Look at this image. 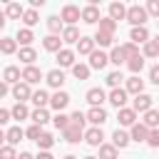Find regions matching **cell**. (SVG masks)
Returning a JSON list of instances; mask_svg holds the SVG:
<instances>
[{
  "label": "cell",
  "instance_id": "obj_25",
  "mask_svg": "<svg viewBox=\"0 0 159 159\" xmlns=\"http://www.w3.org/2000/svg\"><path fill=\"white\" fill-rule=\"evenodd\" d=\"M57 62L62 67H75V52L72 50H60L57 52Z\"/></svg>",
  "mask_w": 159,
  "mask_h": 159
},
{
  "label": "cell",
  "instance_id": "obj_32",
  "mask_svg": "<svg viewBox=\"0 0 159 159\" xmlns=\"http://www.w3.org/2000/svg\"><path fill=\"white\" fill-rule=\"evenodd\" d=\"M97 159H117V147L114 144H102Z\"/></svg>",
  "mask_w": 159,
  "mask_h": 159
},
{
  "label": "cell",
  "instance_id": "obj_10",
  "mask_svg": "<svg viewBox=\"0 0 159 159\" xmlns=\"http://www.w3.org/2000/svg\"><path fill=\"white\" fill-rule=\"evenodd\" d=\"M40 80H42V72H40L35 65H30V67L22 70V82H27V84H37Z\"/></svg>",
  "mask_w": 159,
  "mask_h": 159
},
{
  "label": "cell",
  "instance_id": "obj_16",
  "mask_svg": "<svg viewBox=\"0 0 159 159\" xmlns=\"http://www.w3.org/2000/svg\"><path fill=\"white\" fill-rule=\"evenodd\" d=\"M149 132H152V129H149L147 124H142V122H139V124H134V127H132V134H129V137H132L134 142H147V139H149Z\"/></svg>",
  "mask_w": 159,
  "mask_h": 159
},
{
  "label": "cell",
  "instance_id": "obj_19",
  "mask_svg": "<svg viewBox=\"0 0 159 159\" xmlns=\"http://www.w3.org/2000/svg\"><path fill=\"white\" fill-rule=\"evenodd\" d=\"M129 40L134 42V45H139V42H149V32H147V27H132V32H129Z\"/></svg>",
  "mask_w": 159,
  "mask_h": 159
},
{
  "label": "cell",
  "instance_id": "obj_53",
  "mask_svg": "<svg viewBox=\"0 0 159 159\" xmlns=\"http://www.w3.org/2000/svg\"><path fill=\"white\" fill-rule=\"evenodd\" d=\"M149 80H152V82L159 87V65H154V67H152V72H149Z\"/></svg>",
  "mask_w": 159,
  "mask_h": 159
},
{
  "label": "cell",
  "instance_id": "obj_20",
  "mask_svg": "<svg viewBox=\"0 0 159 159\" xmlns=\"http://www.w3.org/2000/svg\"><path fill=\"white\" fill-rule=\"evenodd\" d=\"M2 80H5L7 84H17V82L22 80V72H20L17 67H12V65H10V67H5V72H2Z\"/></svg>",
  "mask_w": 159,
  "mask_h": 159
},
{
  "label": "cell",
  "instance_id": "obj_39",
  "mask_svg": "<svg viewBox=\"0 0 159 159\" xmlns=\"http://www.w3.org/2000/svg\"><path fill=\"white\" fill-rule=\"evenodd\" d=\"M122 50L127 52V62H129V60H134V57H142V55H139V45H134V42L122 45Z\"/></svg>",
  "mask_w": 159,
  "mask_h": 159
},
{
  "label": "cell",
  "instance_id": "obj_47",
  "mask_svg": "<svg viewBox=\"0 0 159 159\" xmlns=\"http://www.w3.org/2000/svg\"><path fill=\"white\" fill-rule=\"evenodd\" d=\"M127 65H129V70H132L134 75H139V72H142V67H144V57H134V60H129Z\"/></svg>",
  "mask_w": 159,
  "mask_h": 159
},
{
  "label": "cell",
  "instance_id": "obj_61",
  "mask_svg": "<svg viewBox=\"0 0 159 159\" xmlns=\"http://www.w3.org/2000/svg\"><path fill=\"white\" fill-rule=\"evenodd\" d=\"M84 159H97V157H84Z\"/></svg>",
  "mask_w": 159,
  "mask_h": 159
},
{
  "label": "cell",
  "instance_id": "obj_38",
  "mask_svg": "<svg viewBox=\"0 0 159 159\" xmlns=\"http://www.w3.org/2000/svg\"><path fill=\"white\" fill-rule=\"evenodd\" d=\"M10 112H12V117H15V119H27V117H32V114L27 112V107H25L22 102H17V104H15V107H12Z\"/></svg>",
  "mask_w": 159,
  "mask_h": 159
},
{
  "label": "cell",
  "instance_id": "obj_30",
  "mask_svg": "<svg viewBox=\"0 0 159 159\" xmlns=\"http://www.w3.org/2000/svg\"><path fill=\"white\" fill-rule=\"evenodd\" d=\"M5 15H7V17H12V20H17V17H22V15H25V10H22V5H20V2H10V5L5 7Z\"/></svg>",
  "mask_w": 159,
  "mask_h": 159
},
{
  "label": "cell",
  "instance_id": "obj_50",
  "mask_svg": "<svg viewBox=\"0 0 159 159\" xmlns=\"http://www.w3.org/2000/svg\"><path fill=\"white\" fill-rule=\"evenodd\" d=\"M0 159H17V154H15V149H12L10 144H5V147L0 149Z\"/></svg>",
  "mask_w": 159,
  "mask_h": 159
},
{
  "label": "cell",
  "instance_id": "obj_12",
  "mask_svg": "<svg viewBox=\"0 0 159 159\" xmlns=\"http://www.w3.org/2000/svg\"><path fill=\"white\" fill-rule=\"evenodd\" d=\"M87 122H92L94 127H99V124L107 122V112H104L102 107H92V109L87 112Z\"/></svg>",
  "mask_w": 159,
  "mask_h": 159
},
{
  "label": "cell",
  "instance_id": "obj_57",
  "mask_svg": "<svg viewBox=\"0 0 159 159\" xmlns=\"http://www.w3.org/2000/svg\"><path fill=\"white\" fill-rule=\"evenodd\" d=\"M17 159H37V157H32V154H30V152H22V154H20V157H17Z\"/></svg>",
  "mask_w": 159,
  "mask_h": 159
},
{
  "label": "cell",
  "instance_id": "obj_46",
  "mask_svg": "<svg viewBox=\"0 0 159 159\" xmlns=\"http://www.w3.org/2000/svg\"><path fill=\"white\" fill-rule=\"evenodd\" d=\"M157 55H159V47H157L154 40H149V42L144 45V57H157Z\"/></svg>",
  "mask_w": 159,
  "mask_h": 159
},
{
  "label": "cell",
  "instance_id": "obj_41",
  "mask_svg": "<svg viewBox=\"0 0 159 159\" xmlns=\"http://www.w3.org/2000/svg\"><path fill=\"white\" fill-rule=\"evenodd\" d=\"M32 122H35V124H40V127H42V124H47V122H50L47 109H35V112H32Z\"/></svg>",
  "mask_w": 159,
  "mask_h": 159
},
{
  "label": "cell",
  "instance_id": "obj_42",
  "mask_svg": "<svg viewBox=\"0 0 159 159\" xmlns=\"http://www.w3.org/2000/svg\"><path fill=\"white\" fill-rule=\"evenodd\" d=\"M52 144H55V137H52V134H47V132H42V137H40V139H37V147H40V149H45V152H47V149H50V147H52Z\"/></svg>",
  "mask_w": 159,
  "mask_h": 159
},
{
  "label": "cell",
  "instance_id": "obj_59",
  "mask_svg": "<svg viewBox=\"0 0 159 159\" xmlns=\"http://www.w3.org/2000/svg\"><path fill=\"white\" fill-rule=\"evenodd\" d=\"M154 42H157V47H159V35H157V37H154Z\"/></svg>",
  "mask_w": 159,
  "mask_h": 159
},
{
  "label": "cell",
  "instance_id": "obj_24",
  "mask_svg": "<svg viewBox=\"0 0 159 159\" xmlns=\"http://www.w3.org/2000/svg\"><path fill=\"white\" fill-rule=\"evenodd\" d=\"M17 57H20V62H25L27 67L37 60V52L32 50V47H20V52H17Z\"/></svg>",
  "mask_w": 159,
  "mask_h": 159
},
{
  "label": "cell",
  "instance_id": "obj_23",
  "mask_svg": "<svg viewBox=\"0 0 159 159\" xmlns=\"http://www.w3.org/2000/svg\"><path fill=\"white\" fill-rule=\"evenodd\" d=\"M77 52L80 55H92L94 52V37H82L77 42Z\"/></svg>",
  "mask_w": 159,
  "mask_h": 159
},
{
  "label": "cell",
  "instance_id": "obj_5",
  "mask_svg": "<svg viewBox=\"0 0 159 159\" xmlns=\"http://www.w3.org/2000/svg\"><path fill=\"white\" fill-rule=\"evenodd\" d=\"M107 62H109V55H104L102 50H94V52L89 55V67H92V70H104Z\"/></svg>",
  "mask_w": 159,
  "mask_h": 159
},
{
  "label": "cell",
  "instance_id": "obj_17",
  "mask_svg": "<svg viewBox=\"0 0 159 159\" xmlns=\"http://www.w3.org/2000/svg\"><path fill=\"white\" fill-rule=\"evenodd\" d=\"M124 89H127L129 94H134V97H137V94H142V92H144V80H139V77L134 75V77H129V80H127V87H124Z\"/></svg>",
  "mask_w": 159,
  "mask_h": 159
},
{
  "label": "cell",
  "instance_id": "obj_15",
  "mask_svg": "<svg viewBox=\"0 0 159 159\" xmlns=\"http://www.w3.org/2000/svg\"><path fill=\"white\" fill-rule=\"evenodd\" d=\"M104 99H107V97H104V89H102V87H92V89L87 92V102H89L92 107H102Z\"/></svg>",
  "mask_w": 159,
  "mask_h": 159
},
{
  "label": "cell",
  "instance_id": "obj_49",
  "mask_svg": "<svg viewBox=\"0 0 159 159\" xmlns=\"http://www.w3.org/2000/svg\"><path fill=\"white\" fill-rule=\"evenodd\" d=\"M70 122H72V124H77V127H82V129H84V122H87V114H82V112H80V109H77V112H75V114H72V117H70Z\"/></svg>",
  "mask_w": 159,
  "mask_h": 159
},
{
  "label": "cell",
  "instance_id": "obj_29",
  "mask_svg": "<svg viewBox=\"0 0 159 159\" xmlns=\"http://www.w3.org/2000/svg\"><path fill=\"white\" fill-rule=\"evenodd\" d=\"M22 137H25V132H22L20 127H12V129H7V134H5V139H7V144H10V147H15V144H17Z\"/></svg>",
  "mask_w": 159,
  "mask_h": 159
},
{
  "label": "cell",
  "instance_id": "obj_6",
  "mask_svg": "<svg viewBox=\"0 0 159 159\" xmlns=\"http://www.w3.org/2000/svg\"><path fill=\"white\" fill-rule=\"evenodd\" d=\"M152 102H154V99H152L149 94H144V92H142V94H137V97H134L132 109H134V112H149V109H152Z\"/></svg>",
  "mask_w": 159,
  "mask_h": 159
},
{
  "label": "cell",
  "instance_id": "obj_37",
  "mask_svg": "<svg viewBox=\"0 0 159 159\" xmlns=\"http://www.w3.org/2000/svg\"><path fill=\"white\" fill-rule=\"evenodd\" d=\"M89 70H92L89 65H82V62H80V65L72 67V75H75L77 80H87V77H89Z\"/></svg>",
  "mask_w": 159,
  "mask_h": 159
},
{
  "label": "cell",
  "instance_id": "obj_26",
  "mask_svg": "<svg viewBox=\"0 0 159 159\" xmlns=\"http://www.w3.org/2000/svg\"><path fill=\"white\" fill-rule=\"evenodd\" d=\"M129 139H132V137H129L127 132H122V129H117V132L112 134V144H114L117 149H124V147L129 144Z\"/></svg>",
  "mask_w": 159,
  "mask_h": 159
},
{
  "label": "cell",
  "instance_id": "obj_13",
  "mask_svg": "<svg viewBox=\"0 0 159 159\" xmlns=\"http://www.w3.org/2000/svg\"><path fill=\"white\" fill-rule=\"evenodd\" d=\"M117 119H119V124H124V127H134V124H137V112L129 109V107H124V109H119Z\"/></svg>",
  "mask_w": 159,
  "mask_h": 159
},
{
  "label": "cell",
  "instance_id": "obj_4",
  "mask_svg": "<svg viewBox=\"0 0 159 159\" xmlns=\"http://www.w3.org/2000/svg\"><path fill=\"white\" fill-rule=\"evenodd\" d=\"M60 17H62L65 22L75 25V22H77V20L82 17V10H80L77 5H65V7H62V15H60Z\"/></svg>",
  "mask_w": 159,
  "mask_h": 159
},
{
  "label": "cell",
  "instance_id": "obj_33",
  "mask_svg": "<svg viewBox=\"0 0 159 159\" xmlns=\"http://www.w3.org/2000/svg\"><path fill=\"white\" fill-rule=\"evenodd\" d=\"M15 40H17L22 47H30V42H32V30H30V27H22V30L17 32V37H15Z\"/></svg>",
  "mask_w": 159,
  "mask_h": 159
},
{
  "label": "cell",
  "instance_id": "obj_31",
  "mask_svg": "<svg viewBox=\"0 0 159 159\" xmlns=\"http://www.w3.org/2000/svg\"><path fill=\"white\" fill-rule=\"evenodd\" d=\"M142 124H147L149 129H154V127L159 124V112H157V109H149V112H144V119H142Z\"/></svg>",
  "mask_w": 159,
  "mask_h": 159
},
{
  "label": "cell",
  "instance_id": "obj_45",
  "mask_svg": "<svg viewBox=\"0 0 159 159\" xmlns=\"http://www.w3.org/2000/svg\"><path fill=\"white\" fill-rule=\"evenodd\" d=\"M52 122H55V127H57V129H62V132H65V129L70 127V117H65L62 112H57V117H55Z\"/></svg>",
  "mask_w": 159,
  "mask_h": 159
},
{
  "label": "cell",
  "instance_id": "obj_3",
  "mask_svg": "<svg viewBox=\"0 0 159 159\" xmlns=\"http://www.w3.org/2000/svg\"><path fill=\"white\" fill-rule=\"evenodd\" d=\"M84 142H87L89 147H102V144H104V134H102V129H99V127L87 129V132H84Z\"/></svg>",
  "mask_w": 159,
  "mask_h": 159
},
{
  "label": "cell",
  "instance_id": "obj_48",
  "mask_svg": "<svg viewBox=\"0 0 159 159\" xmlns=\"http://www.w3.org/2000/svg\"><path fill=\"white\" fill-rule=\"evenodd\" d=\"M25 137H27V139H32V142H37V139L42 137V129H40V124H32V127L25 132Z\"/></svg>",
  "mask_w": 159,
  "mask_h": 159
},
{
  "label": "cell",
  "instance_id": "obj_43",
  "mask_svg": "<svg viewBox=\"0 0 159 159\" xmlns=\"http://www.w3.org/2000/svg\"><path fill=\"white\" fill-rule=\"evenodd\" d=\"M37 20H40V17H37V10H32V7H30V10H25V15H22V22H25L27 27H32Z\"/></svg>",
  "mask_w": 159,
  "mask_h": 159
},
{
  "label": "cell",
  "instance_id": "obj_22",
  "mask_svg": "<svg viewBox=\"0 0 159 159\" xmlns=\"http://www.w3.org/2000/svg\"><path fill=\"white\" fill-rule=\"evenodd\" d=\"M82 37H80V30L75 27V25H67L65 30H62V42H80Z\"/></svg>",
  "mask_w": 159,
  "mask_h": 159
},
{
  "label": "cell",
  "instance_id": "obj_34",
  "mask_svg": "<svg viewBox=\"0 0 159 159\" xmlns=\"http://www.w3.org/2000/svg\"><path fill=\"white\" fill-rule=\"evenodd\" d=\"M47 27H50V32H52V35H57L60 30H65V27H62V17L50 15V17H47Z\"/></svg>",
  "mask_w": 159,
  "mask_h": 159
},
{
  "label": "cell",
  "instance_id": "obj_58",
  "mask_svg": "<svg viewBox=\"0 0 159 159\" xmlns=\"http://www.w3.org/2000/svg\"><path fill=\"white\" fill-rule=\"evenodd\" d=\"M30 5H32V10L35 7H42V0H30Z\"/></svg>",
  "mask_w": 159,
  "mask_h": 159
},
{
  "label": "cell",
  "instance_id": "obj_56",
  "mask_svg": "<svg viewBox=\"0 0 159 159\" xmlns=\"http://www.w3.org/2000/svg\"><path fill=\"white\" fill-rule=\"evenodd\" d=\"M37 159H55V157H52L50 152H40V154H37Z\"/></svg>",
  "mask_w": 159,
  "mask_h": 159
},
{
  "label": "cell",
  "instance_id": "obj_14",
  "mask_svg": "<svg viewBox=\"0 0 159 159\" xmlns=\"http://www.w3.org/2000/svg\"><path fill=\"white\" fill-rule=\"evenodd\" d=\"M42 47H45L47 52H60V50H65V47H62V37H57V35H47V37L42 40Z\"/></svg>",
  "mask_w": 159,
  "mask_h": 159
},
{
  "label": "cell",
  "instance_id": "obj_1",
  "mask_svg": "<svg viewBox=\"0 0 159 159\" xmlns=\"http://www.w3.org/2000/svg\"><path fill=\"white\" fill-rule=\"evenodd\" d=\"M147 17H149L147 7H142V5H129V10H127V20H129L134 27H144Z\"/></svg>",
  "mask_w": 159,
  "mask_h": 159
},
{
  "label": "cell",
  "instance_id": "obj_54",
  "mask_svg": "<svg viewBox=\"0 0 159 159\" xmlns=\"http://www.w3.org/2000/svg\"><path fill=\"white\" fill-rule=\"evenodd\" d=\"M10 117H12V112H7V109H0V124H7V122H10Z\"/></svg>",
  "mask_w": 159,
  "mask_h": 159
},
{
  "label": "cell",
  "instance_id": "obj_44",
  "mask_svg": "<svg viewBox=\"0 0 159 159\" xmlns=\"http://www.w3.org/2000/svg\"><path fill=\"white\" fill-rule=\"evenodd\" d=\"M122 80H124V77H122V72H109V75H107V84H109L112 89H117Z\"/></svg>",
  "mask_w": 159,
  "mask_h": 159
},
{
  "label": "cell",
  "instance_id": "obj_40",
  "mask_svg": "<svg viewBox=\"0 0 159 159\" xmlns=\"http://www.w3.org/2000/svg\"><path fill=\"white\" fill-rule=\"evenodd\" d=\"M124 60H127V52H124L122 47H114V50H112V55H109V62H114V65L119 67Z\"/></svg>",
  "mask_w": 159,
  "mask_h": 159
},
{
  "label": "cell",
  "instance_id": "obj_28",
  "mask_svg": "<svg viewBox=\"0 0 159 159\" xmlns=\"http://www.w3.org/2000/svg\"><path fill=\"white\" fill-rule=\"evenodd\" d=\"M32 104H35L37 109H45V104H50V97H47V92H45V89H37V92L32 94Z\"/></svg>",
  "mask_w": 159,
  "mask_h": 159
},
{
  "label": "cell",
  "instance_id": "obj_52",
  "mask_svg": "<svg viewBox=\"0 0 159 159\" xmlns=\"http://www.w3.org/2000/svg\"><path fill=\"white\" fill-rule=\"evenodd\" d=\"M147 144H149V147H154V149L159 147V129H152V132H149V139H147Z\"/></svg>",
  "mask_w": 159,
  "mask_h": 159
},
{
  "label": "cell",
  "instance_id": "obj_55",
  "mask_svg": "<svg viewBox=\"0 0 159 159\" xmlns=\"http://www.w3.org/2000/svg\"><path fill=\"white\" fill-rule=\"evenodd\" d=\"M7 92H10V87H7V82H5V80H2V84H0V97H5V94H7Z\"/></svg>",
  "mask_w": 159,
  "mask_h": 159
},
{
  "label": "cell",
  "instance_id": "obj_7",
  "mask_svg": "<svg viewBox=\"0 0 159 159\" xmlns=\"http://www.w3.org/2000/svg\"><path fill=\"white\" fill-rule=\"evenodd\" d=\"M62 134H65V142H70V144H77V142H80V139L84 137V129L70 122V127H67V129H65Z\"/></svg>",
  "mask_w": 159,
  "mask_h": 159
},
{
  "label": "cell",
  "instance_id": "obj_60",
  "mask_svg": "<svg viewBox=\"0 0 159 159\" xmlns=\"http://www.w3.org/2000/svg\"><path fill=\"white\" fill-rule=\"evenodd\" d=\"M65 159H77V157H72V154H67V157H65Z\"/></svg>",
  "mask_w": 159,
  "mask_h": 159
},
{
  "label": "cell",
  "instance_id": "obj_36",
  "mask_svg": "<svg viewBox=\"0 0 159 159\" xmlns=\"http://www.w3.org/2000/svg\"><path fill=\"white\" fill-rule=\"evenodd\" d=\"M112 40H114V35H109V32H99V30H97V35H94V42H97L99 47H109Z\"/></svg>",
  "mask_w": 159,
  "mask_h": 159
},
{
  "label": "cell",
  "instance_id": "obj_21",
  "mask_svg": "<svg viewBox=\"0 0 159 159\" xmlns=\"http://www.w3.org/2000/svg\"><path fill=\"white\" fill-rule=\"evenodd\" d=\"M47 84L60 89V87L65 84V75H62V70H50V72H47Z\"/></svg>",
  "mask_w": 159,
  "mask_h": 159
},
{
  "label": "cell",
  "instance_id": "obj_62",
  "mask_svg": "<svg viewBox=\"0 0 159 159\" xmlns=\"http://www.w3.org/2000/svg\"><path fill=\"white\" fill-rule=\"evenodd\" d=\"M157 22H159V20H157Z\"/></svg>",
  "mask_w": 159,
  "mask_h": 159
},
{
  "label": "cell",
  "instance_id": "obj_51",
  "mask_svg": "<svg viewBox=\"0 0 159 159\" xmlns=\"http://www.w3.org/2000/svg\"><path fill=\"white\" fill-rule=\"evenodd\" d=\"M147 12L159 20V0H149V2H147Z\"/></svg>",
  "mask_w": 159,
  "mask_h": 159
},
{
  "label": "cell",
  "instance_id": "obj_11",
  "mask_svg": "<svg viewBox=\"0 0 159 159\" xmlns=\"http://www.w3.org/2000/svg\"><path fill=\"white\" fill-rule=\"evenodd\" d=\"M127 89H122V87H117V89H112L109 92V102L117 107V109H124V102H127Z\"/></svg>",
  "mask_w": 159,
  "mask_h": 159
},
{
  "label": "cell",
  "instance_id": "obj_35",
  "mask_svg": "<svg viewBox=\"0 0 159 159\" xmlns=\"http://www.w3.org/2000/svg\"><path fill=\"white\" fill-rule=\"evenodd\" d=\"M114 30H117V22H114L112 17H102V20H99V32H109V35H114Z\"/></svg>",
  "mask_w": 159,
  "mask_h": 159
},
{
  "label": "cell",
  "instance_id": "obj_18",
  "mask_svg": "<svg viewBox=\"0 0 159 159\" xmlns=\"http://www.w3.org/2000/svg\"><path fill=\"white\" fill-rule=\"evenodd\" d=\"M127 10H129V7H124L122 2H112V5H109V17H112L114 22H117V20H127Z\"/></svg>",
  "mask_w": 159,
  "mask_h": 159
},
{
  "label": "cell",
  "instance_id": "obj_2",
  "mask_svg": "<svg viewBox=\"0 0 159 159\" xmlns=\"http://www.w3.org/2000/svg\"><path fill=\"white\" fill-rule=\"evenodd\" d=\"M32 89H30V84L27 82H17V84H12V97L17 99V102H25V99H32Z\"/></svg>",
  "mask_w": 159,
  "mask_h": 159
},
{
  "label": "cell",
  "instance_id": "obj_8",
  "mask_svg": "<svg viewBox=\"0 0 159 159\" xmlns=\"http://www.w3.org/2000/svg\"><path fill=\"white\" fill-rule=\"evenodd\" d=\"M67 104H70V94H67V92H55V94L50 97V107L57 109V112H62Z\"/></svg>",
  "mask_w": 159,
  "mask_h": 159
},
{
  "label": "cell",
  "instance_id": "obj_9",
  "mask_svg": "<svg viewBox=\"0 0 159 159\" xmlns=\"http://www.w3.org/2000/svg\"><path fill=\"white\" fill-rule=\"evenodd\" d=\"M82 20H84L87 25L99 22V20H102V17H99V7H97V5H87V7H82Z\"/></svg>",
  "mask_w": 159,
  "mask_h": 159
},
{
  "label": "cell",
  "instance_id": "obj_27",
  "mask_svg": "<svg viewBox=\"0 0 159 159\" xmlns=\"http://www.w3.org/2000/svg\"><path fill=\"white\" fill-rule=\"evenodd\" d=\"M17 50V40H12V37H2L0 40V52L2 55H12Z\"/></svg>",
  "mask_w": 159,
  "mask_h": 159
}]
</instances>
